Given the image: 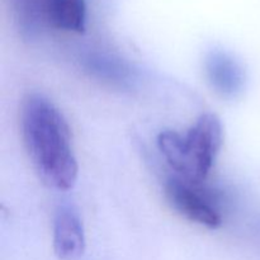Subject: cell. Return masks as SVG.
Returning a JSON list of instances; mask_svg holds the SVG:
<instances>
[{
    "label": "cell",
    "instance_id": "obj_1",
    "mask_svg": "<svg viewBox=\"0 0 260 260\" xmlns=\"http://www.w3.org/2000/svg\"><path fill=\"white\" fill-rule=\"evenodd\" d=\"M24 149L36 173L45 184L69 190L78 178V161L71 131L60 109L41 94H29L20 108Z\"/></svg>",
    "mask_w": 260,
    "mask_h": 260
},
{
    "label": "cell",
    "instance_id": "obj_2",
    "mask_svg": "<svg viewBox=\"0 0 260 260\" xmlns=\"http://www.w3.org/2000/svg\"><path fill=\"white\" fill-rule=\"evenodd\" d=\"M223 142L220 118L205 113L185 134L168 129L157 137V146L178 177L192 183L207 178Z\"/></svg>",
    "mask_w": 260,
    "mask_h": 260
},
{
    "label": "cell",
    "instance_id": "obj_3",
    "mask_svg": "<svg viewBox=\"0 0 260 260\" xmlns=\"http://www.w3.org/2000/svg\"><path fill=\"white\" fill-rule=\"evenodd\" d=\"M165 196L172 207L192 222L208 229H217L222 223L215 197L200 188L198 183L173 178L165 185Z\"/></svg>",
    "mask_w": 260,
    "mask_h": 260
},
{
    "label": "cell",
    "instance_id": "obj_4",
    "mask_svg": "<svg viewBox=\"0 0 260 260\" xmlns=\"http://www.w3.org/2000/svg\"><path fill=\"white\" fill-rule=\"evenodd\" d=\"M53 249L61 260H76L85 249V234L78 213L70 207H61L53 222Z\"/></svg>",
    "mask_w": 260,
    "mask_h": 260
},
{
    "label": "cell",
    "instance_id": "obj_5",
    "mask_svg": "<svg viewBox=\"0 0 260 260\" xmlns=\"http://www.w3.org/2000/svg\"><path fill=\"white\" fill-rule=\"evenodd\" d=\"M45 15L58 30L83 33L86 25L85 0H45Z\"/></svg>",
    "mask_w": 260,
    "mask_h": 260
},
{
    "label": "cell",
    "instance_id": "obj_6",
    "mask_svg": "<svg viewBox=\"0 0 260 260\" xmlns=\"http://www.w3.org/2000/svg\"><path fill=\"white\" fill-rule=\"evenodd\" d=\"M207 73L212 85L222 94H234L243 83V75L238 63L221 53L208 58Z\"/></svg>",
    "mask_w": 260,
    "mask_h": 260
}]
</instances>
